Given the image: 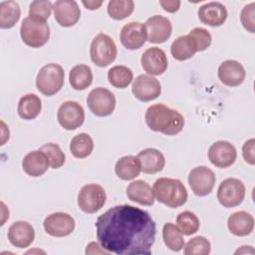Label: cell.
<instances>
[{
	"mask_svg": "<svg viewBox=\"0 0 255 255\" xmlns=\"http://www.w3.org/2000/svg\"><path fill=\"white\" fill-rule=\"evenodd\" d=\"M97 238L104 250L118 255H149L156 226L149 213L128 204L116 205L100 215Z\"/></svg>",
	"mask_w": 255,
	"mask_h": 255,
	"instance_id": "6da1fadb",
	"label": "cell"
},
{
	"mask_svg": "<svg viewBox=\"0 0 255 255\" xmlns=\"http://www.w3.org/2000/svg\"><path fill=\"white\" fill-rule=\"evenodd\" d=\"M144 118L147 127L151 130L159 131L166 135L177 134L184 126L182 115L163 104H155L148 107Z\"/></svg>",
	"mask_w": 255,
	"mask_h": 255,
	"instance_id": "7a4b0ae2",
	"label": "cell"
},
{
	"mask_svg": "<svg viewBox=\"0 0 255 255\" xmlns=\"http://www.w3.org/2000/svg\"><path fill=\"white\" fill-rule=\"evenodd\" d=\"M152 190L158 202L171 208H177L187 200V190L176 178L160 177L153 183Z\"/></svg>",
	"mask_w": 255,
	"mask_h": 255,
	"instance_id": "3957f363",
	"label": "cell"
},
{
	"mask_svg": "<svg viewBox=\"0 0 255 255\" xmlns=\"http://www.w3.org/2000/svg\"><path fill=\"white\" fill-rule=\"evenodd\" d=\"M22 41L29 47L40 48L50 38V27L44 20L28 16L24 18L20 27Z\"/></svg>",
	"mask_w": 255,
	"mask_h": 255,
	"instance_id": "277c9868",
	"label": "cell"
},
{
	"mask_svg": "<svg viewBox=\"0 0 255 255\" xmlns=\"http://www.w3.org/2000/svg\"><path fill=\"white\" fill-rule=\"evenodd\" d=\"M64 78L65 72L62 66L50 63L40 69L36 78V87L40 93L50 97L63 88Z\"/></svg>",
	"mask_w": 255,
	"mask_h": 255,
	"instance_id": "5b68a950",
	"label": "cell"
},
{
	"mask_svg": "<svg viewBox=\"0 0 255 255\" xmlns=\"http://www.w3.org/2000/svg\"><path fill=\"white\" fill-rule=\"evenodd\" d=\"M118 50L114 40L105 33H99L92 41L90 56L98 67H107L117 58Z\"/></svg>",
	"mask_w": 255,
	"mask_h": 255,
	"instance_id": "8992f818",
	"label": "cell"
},
{
	"mask_svg": "<svg viewBox=\"0 0 255 255\" xmlns=\"http://www.w3.org/2000/svg\"><path fill=\"white\" fill-rule=\"evenodd\" d=\"M107 194L103 186L90 183L84 185L78 194V205L85 213H96L106 203Z\"/></svg>",
	"mask_w": 255,
	"mask_h": 255,
	"instance_id": "52a82bcc",
	"label": "cell"
},
{
	"mask_svg": "<svg viewBox=\"0 0 255 255\" xmlns=\"http://www.w3.org/2000/svg\"><path fill=\"white\" fill-rule=\"evenodd\" d=\"M246 189L244 183L238 178H226L218 186L217 199L223 207H235L242 203Z\"/></svg>",
	"mask_w": 255,
	"mask_h": 255,
	"instance_id": "ba28073f",
	"label": "cell"
},
{
	"mask_svg": "<svg viewBox=\"0 0 255 255\" xmlns=\"http://www.w3.org/2000/svg\"><path fill=\"white\" fill-rule=\"evenodd\" d=\"M87 105L94 115L107 117L115 111L116 98L110 90L99 87L90 92L87 98Z\"/></svg>",
	"mask_w": 255,
	"mask_h": 255,
	"instance_id": "9c48e42d",
	"label": "cell"
},
{
	"mask_svg": "<svg viewBox=\"0 0 255 255\" xmlns=\"http://www.w3.org/2000/svg\"><path fill=\"white\" fill-rule=\"evenodd\" d=\"M215 174L207 166L200 165L192 168L188 174V184L197 196L209 194L215 184Z\"/></svg>",
	"mask_w": 255,
	"mask_h": 255,
	"instance_id": "30bf717a",
	"label": "cell"
},
{
	"mask_svg": "<svg viewBox=\"0 0 255 255\" xmlns=\"http://www.w3.org/2000/svg\"><path fill=\"white\" fill-rule=\"evenodd\" d=\"M57 119L62 128L67 130H73L84 124L85 112L79 103L67 101L58 109Z\"/></svg>",
	"mask_w": 255,
	"mask_h": 255,
	"instance_id": "8fae6325",
	"label": "cell"
},
{
	"mask_svg": "<svg viewBox=\"0 0 255 255\" xmlns=\"http://www.w3.org/2000/svg\"><path fill=\"white\" fill-rule=\"evenodd\" d=\"M74 218L65 212H55L48 215L43 226L45 231L53 237H65L70 235L75 229Z\"/></svg>",
	"mask_w": 255,
	"mask_h": 255,
	"instance_id": "7c38bea8",
	"label": "cell"
},
{
	"mask_svg": "<svg viewBox=\"0 0 255 255\" xmlns=\"http://www.w3.org/2000/svg\"><path fill=\"white\" fill-rule=\"evenodd\" d=\"M236 157V148L227 140H218L212 143L208 149V159L219 168L229 167L235 162Z\"/></svg>",
	"mask_w": 255,
	"mask_h": 255,
	"instance_id": "4fadbf2b",
	"label": "cell"
},
{
	"mask_svg": "<svg viewBox=\"0 0 255 255\" xmlns=\"http://www.w3.org/2000/svg\"><path fill=\"white\" fill-rule=\"evenodd\" d=\"M131 92L137 100L149 102L159 97L161 87L157 79L148 75H139L132 83Z\"/></svg>",
	"mask_w": 255,
	"mask_h": 255,
	"instance_id": "5bb4252c",
	"label": "cell"
},
{
	"mask_svg": "<svg viewBox=\"0 0 255 255\" xmlns=\"http://www.w3.org/2000/svg\"><path fill=\"white\" fill-rule=\"evenodd\" d=\"M147 40L149 43L160 44L169 39L172 31V26L166 17L153 15L149 17L145 24Z\"/></svg>",
	"mask_w": 255,
	"mask_h": 255,
	"instance_id": "9a60e30c",
	"label": "cell"
},
{
	"mask_svg": "<svg viewBox=\"0 0 255 255\" xmlns=\"http://www.w3.org/2000/svg\"><path fill=\"white\" fill-rule=\"evenodd\" d=\"M140 64L144 72L151 76H159L167 69V58L163 50L157 47L146 49L141 55Z\"/></svg>",
	"mask_w": 255,
	"mask_h": 255,
	"instance_id": "2e32d148",
	"label": "cell"
},
{
	"mask_svg": "<svg viewBox=\"0 0 255 255\" xmlns=\"http://www.w3.org/2000/svg\"><path fill=\"white\" fill-rule=\"evenodd\" d=\"M54 17L62 27L74 26L81 17L78 3L73 0H58L53 4Z\"/></svg>",
	"mask_w": 255,
	"mask_h": 255,
	"instance_id": "e0dca14e",
	"label": "cell"
},
{
	"mask_svg": "<svg viewBox=\"0 0 255 255\" xmlns=\"http://www.w3.org/2000/svg\"><path fill=\"white\" fill-rule=\"evenodd\" d=\"M146 29L140 22L126 24L121 31V43L128 50L139 49L146 41Z\"/></svg>",
	"mask_w": 255,
	"mask_h": 255,
	"instance_id": "ac0fdd59",
	"label": "cell"
},
{
	"mask_svg": "<svg viewBox=\"0 0 255 255\" xmlns=\"http://www.w3.org/2000/svg\"><path fill=\"white\" fill-rule=\"evenodd\" d=\"M246 77L244 67L235 60H226L218 68V79L228 87H237L241 85Z\"/></svg>",
	"mask_w": 255,
	"mask_h": 255,
	"instance_id": "d6986e66",
	"label": "cell"
},
{
	"mask_svg": "<svg viewBox=\"0 0 255 255\" xmlns=\"http://www.w3.org/2000/svg\"><path fill=\"white\" fill-rule=\"evenodd\" d=\"M8 239L17 248L29 247L35 239L34 228L27 221H16L8 229Z\"/></svg>",
	"mask_w": 255,
	"mask_h": 255,
	"instance_id": "ffe728a7",
	"label": "cell"
},
{
	"mask_svg": "<svg viewBox=\"0 0 255 255\" xmlns=\"http://www.w3.org/2000/svg\"><path fill=\"white\" fill-rule=\"evenodd\" d=\"M199 20L208 26H221L227 19V10L220 2H209L199 7Z\"/></svg>",
	"mask_w": 255,
	"mask_h": 255,
	"instance_id": "44dd1931",
	"label": "cell"
},
{
	"mask_svg": "<svg viewBox=\"0 0 255 255\" xmlns=\"http://www.w3.org/2000/svg\"><path fill=\"white\" fill-rule=\"evenodd\" d=\"M49 165L50 163L46 154L40 149L30 151L24 156L22 160L23 170L28 175L33 177H38L44 174L47 171Z\"/></svg>",
	"mask_w": 255,
	"mask_h": 255,
	"instance_id": "7402d4cb",
	"label": "cell"
},
{
	"mask_svg": "<svg viewBox=\"0 0 255 255\" xmlns=\"http://www.w3.org/2000/svg\"><path fill=\"white\" fill-rule=\"evenodd\" d=\"M136 157L140 162L141 171L148 174L161 171L165 164L164 155L155 148H145L139 151Z\"/></svg>",
	"mask_w": 255,
	"mask_h": 255,
	"instance_id": "603a6c76",
	"label": "cell"
},
{
	"mask_svg": "<svg viewBox=\"0 0 255 255\" xmlns=\"http://www.w3.org/2000/svg\"><path fill=\"white\" fill-rule=\"evenodd\" d=\"M127 196L129 200L140 205H152L154 202V193L150 185L143 180L131 181L127 187Z\"/></svg>",
	"mask_w": 255,
	"mask_h": 255,
	"instance_id": "cb8c5ba5",
	"label": "cell"
},
{
	"mask_svg": "<svg viewBox=\"0 0 255 255\" xmlns=\"http://www.w3.org/2000/svg\"><path fill=\"white\" fill-rule=\"evenodd\" d=\"M227 226L235 236H247L254 229V218L246 211H237L229 216Z\"/></svg>",
	"mask_w": 255,
	"mask_h": 255,
	"instance_id": "d4e9b609",
	"label": "cell"
},
{
	"mask_svg": "<svg viewBox=\"0 0 255 255\" xmlns=\"http://www.w3.org/2000/svg\"><path fill=\"white\" fill-rule=\"evenodd\" d=\"M140 171V162L138 158L133 155L121 157L115 165L116 174L123 180H131L138 176Z\"/></svg>",
	"mask_w": 255,
	"mask_h": 255,
	"instance_id": "484cf974",
	"label": "cell"
},
{
	"mask_svg": "<svg viewBox=\"0 0 255 255\" xmlns=\"http://www.w3.org/2000/svg\"><path fill=\"white\" fill-rule=\"evenodd\" d=\"M42 110V102L35 94H27L19 100L18 115L20 118L30 121L39 116Z\"/></svg>",
	"mask_w": 255,
	"mask_h": 255,
	"instance_id": "4316f807",
	"label": "cell"
},
{
	"mask_svg": "<svg viewBox=\"0 0 255 255\" xmlns=\"http://www.w3.org/2000/svg\"><path fill=\"white\" fill-rule=\"evenodd\" d=\"M69 82L74 90H86L93 82V73L91 68L84 64L76 65L70 71Z\"/></svg>",
	"mask_w": 255,
	"mask_h": 255,
	"instance_id": "83f0119b",
	"label": "cell"
},
{
	"mask_svg": "<svg viewBox=\"0 0 255 255\" xmlns=\"http://www.w3.org/2000/svg\"><path fill=\"white\" fill-rule=\"evenodd\" d=\"M21 16V10L15 1H3L0 3V28L10 29L15 26Z\"/></svg>",
	"mask_w": 255,
	"mask_h": 255,
	"instance_id": "f1b7e54d",
	"label": "cell"
},
{
	"mask_svg": "<svg viewBox=\"0 0 255 255\" xmlns=\"http://www.w3.org/2000/svg\"><path fill=\"white\" fill-rule=\"evenodd\" d=\"M196 52V48L188 35L178 37L170 46V53L177 61L188 60L192 58Z\"/></svg>",
	"mask_w": 255,
	"mask_h": 255,
	"instance_id": "f546056e",
	"label": "cell"
},
{
	"mask_svg": "<svg viewBox=\"0 0 255 255\" xmlns=\"http://www.w3.org/2000/svg\"><path fill=\"white\" fill-rule=\"evenodd\" d=\"M94 149L92 137L85 132L75 135L70 143V151L76 158L88 157Z\"/></svg>",
	"mask_w": 255,
	"mask_h": 255,
	"instance_id": "4dcf8cb0",
	"label": "cell"
},
{
	"mask_svg": "<svg viewBox=\"0 0 255 255\" xmlns=\"http://www.w3.org/2000/svg\"><path fill=\"white\" fill-rule=\"evenodd\" d=\"M164 244L172 251L178 252L184 246V238L181 231L173 223H165L162 228Z\"/></svg>",
	"mask_w": 255,
	"mask_h": 255,
	"instance_id": "1f68e13d",
	"label": "cell"
},
{
	"mask_svg": "<svg viewBox=\"0 0 255 255\" xmlns=\"http://www.w3.org/2000/svg\"><path fill=\"white\" fill-rule=\"evenodd\" d=\"M133 74L131 70L126 66L112 67L108 72L109 83L118 89L127 88L132 81Z\"/></svg>",
	"mask_w": 255,
	"mask_h": 255,
	"instance_id": "d6a6232c",
	"label": "cell"
},
{
	"mask_svg": "<svg viewBox=\"0 0 255 255\" xmlns=\"http://www.w3.org/2000/svg\"><path fill=\"white\" fill-rule=\"evenodd\" d=\"M134 9L132 0H112L108 4V13L115 20H123L128 17Z\"/></svg>",
	"mask_w": 255,
	"mask_h": 255,
	"instance_id": "836d02e7",
	"label": "cell"
},
{
	"mask_svg": "<svg viewBox=\"0 0 255 255\" xmlns=\"http://www.w3.org/2000/svg\"><path fill=\"white\" fill-rule=\"evenodd\" d=\"M176 224L183 235H192L199 229L200 223L198 217L191 211L180 212L176 217Z\"/></svg>",
	"mask_w": 255,
	"mask_h": 255,
	"instance_id": "e575fe53",
	"label": "cell"
},
{
	"mask_svg": "<svg viewBox=\"0 0 255 255\" xmlns=\"http://www.w3.org/2000/svg\"><path fill=\"white\" fill-rule=\"evenodd\" d=\"M183 247L185 255H208L211 249L210 242L203 236L191 238Z\"/></svg>",
	"mask_w": 255,
	"mask_h": 255,
	"instance_id": "d590c367",
	"label": "cell"
},
{
	"mask_svg": "<svg viewBox=\"0 0 255 255\" xmlns=\"http://www.w3.org/2000/svg\"><path fill=\"white\" fill-rule=\"evenodd\" d=\"M40 150H42L46 154L52 168H59L65 163V153L62 151L61 147L57 143L48 142L46 144H43L40 147Z\"/></svg>",
	"mask_w": 255,
	"mask_h": 255,
	"instance_id": "8d00e7d4",
	"label": "cell"
},
{
	"mask_svg": "<svg viewBox=\"0 0 255 255\" xmlns=\"http://www.w3.org/2000/svg\"><path fill=\"white\" fill-rule=\"evenodd\" d=\"M187 35L193 42L197 52L206 50L210 46L212 41V37L210 33L206 29L201 27H196L192 29Z\"/></svg>",
	"mask_w": 255,
	"mask_h": 255,
	"instance_id": "74e56055",
	"label": "cell"
},
{
	"mask_svg": "<svg viewBox=\"0 0 255 255\" xmlns=\"http://www.w3.org/2000/svg\"><path fill=\"white\" fill-rule=\"evenodd\" d=\"M52 9H53V5L50 1L36 0L30 4L29 16L46 21L50 17Z\"/></svg>",
	"mask_w": 255,
	"mask_h": 255,
	"instance_id": "f35d334b",
	"label": "cell"
},
{
	"mask_svg": "<svg viewBox=\"0 0 255 255\" xmlns=\"http://www.w3.org/2000/svg\"><path fill=\"white\" fill-rule=\"evenodd\" d=\"M240 21L243 27L250 33L255 31V3L252 2L243 7L240 14Z\"/></svg>",
	"mask_w": 255,
	"mask_h": 255,
	"instance_id": "ab89813d",
	"label": "cell"
},
{
	"mask_svg": "<svg viewBox=\"0 0 255 255\" xmlns=\"http://www.w3.org/2000/svg\"><path fill=\"white\" fill-rule=\"evenodd\" d=\"M242 154H243L244 160L247 163L251 165L255 164V139L254 138H250L244 142L242 146Z\"/></svg>",
	"mask_w": 255,
	"mask_h": 255,
	"instance_id": "60d3db41",
	"label": "cell"
},
{
	"mask_svg": "<svg viewBox=\"0 0 255 255\" xmlns=\"http://www.w3.org/2000/svg\"><path fill=\"white\" fill-rule=\"evenodd\" d=\"M160 6L163 8L164 11L169 12V13H174L176 12L179 7H180V1H169V0H161L159 1Z\"/></svg>",
	"mask_w": 255,
	"mask_h": 255,
	"instance_id": "b9f144b4",
	"label": "cell"
},
{
	"mask_svg": "<svg viewBox=\"0 0 255 255\" xmlns=\"http://www.w3.org/2000/svg\"><path fill=\"white\" fill-rule=\"evenodd\" d=\"M82 3L87 9L96 10L103 4V1H82Z\"/></svg>",
	"mask_w": 255,
	"mask_h": 255,
	"instance_id": "7bdbcfd3",
	"label": "cell"
}]
</instances>
